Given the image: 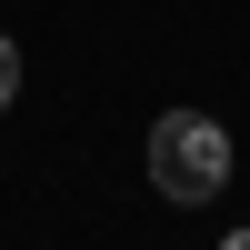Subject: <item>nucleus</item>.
<instances>
[{
	"label": "nucleus",
	"mask_w": 250,
	"mask_h": 250,
	"mask_svg": "<svg viewBox=\"0 0 250 250\" xmlns=\"http://www.w3.org/2000/svg\"><path fill=\"white\" fill-rule=\"evenodd\" d=\"M10 90H20V50L0 40V110H10Z\"/></svg>",
	"instance_id": "f03ea898"
},
{
	"label": "nucleus",
	"mask_w": 250,
	"mask_h": 250,
	"mask_svg": "<svg viewBox=\"0 0 250 250\" xmlns=\"http://www.w3.org/2000/svg\"><path fill=\"white\" fill-rule=\"evenodd\" d=\"M150 180L190 210V200H210L220 180H230V130H220L210 110H160L150 130Z\"/></svg>",
	"instance_id": "f257e3e1"
},
{
	"label": "nucleus",
	"mask_w": 250,
	"mask_h": 250,
	"mask_svg": "<svg viewBox=\"0 0 250 250\" xmlns=\"http://www.w3.org/2000/svg\"><path fill=\"white\" fill-rule=\"evenodd\" d=\"M220 250H250V230H230V240H220Z\"/></svg>",
	"instance_id": "7ed1b4c3"
}]
</instances>
